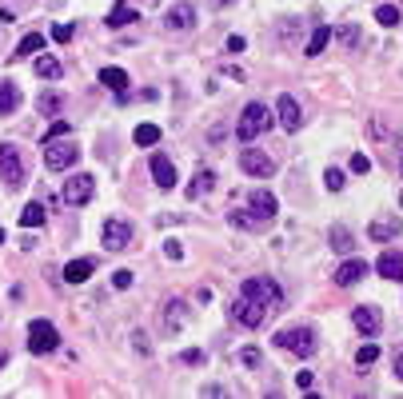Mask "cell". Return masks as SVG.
Wrapping results in <instances>:
<instances>
[{"label":"cell","mask_w":403,"mask_h":399,"mask_svg":"<svg viewBox=\"0 0 403 399\" xmlns=\"http://www.w3.org/2000/svg\"><path fill=\"white\" fill-rule=\"evenodd\" d=\"M240 296L244 299H252L264 315H271L276 308L283 303V292H280V284L276 280H268V275H252V280H244V287H240Z\"/></svg>","instance_id":"cell-1"},{"label":"cell","mask_w":403,"mask_h":399,"mask_svg":"<svg viewBox=\"0 0 403 399\" xmlns=\"http://www.w3.org/2000/svg\"><path fill=\"white\" fill-rule=\"evenodd\" d=\"M276 124L268 112V104H260V100H252V104H244V112H240V124H236V136L244 140V144H252L256 136H264L268 128Z\"/></svg>","instance_id":"cell-2"},{"label":"cell","mask_w":403,"mask_h":399,"mask_svg":"<svg viewBox=\"0 0 403 399\" xmlns=\"http://www.w3.org/2000/svg\"><path fill=\"white\" fill-rule=\"evenodd\" d=\"M276 344H280L283 351H292V355H300V360H312L319 351V339L312 327H292V332H280L276 336Z\"/></svg>","instance_id":"cell-3"},{"label":"cell","mask_w":403,"mask_h":399,"mask_svg":"<svg viewBox=\"0 0 403 399\" xmlns=\"http://www.w3.org/2000/svg\"><path fill=\"white\" fill-rule=\"evenodd\" d=\"M100 244H104L108 251H128L132 248V224L120 220V216H108L104 228H100Z\"/></svg>","instance_id":"cell-4"},{"label":"cell","mask_w":403,"mask_h":399,"mask_svg":"<svg viewBox=\"0 0 403 399\" xmlns=\"http://www.w3.org/2000/svg\"><path fill=\"white\" fill-rule=\"evenodd\" d=\"M56 344H60V332L49 320H32L28 324V351L32 355H49V351H56Z\"/></svg>","instance_id":"cell-5"},{"label":"cell","mask_w":403,"mask_h":399,"mask_svg":"<svg viewBox=\"0 0 403 399\" xmlns=\"http://www.w3.org/2000/svg\"><path fill=\"white\" fill-rule=\"evenodd\" d=\"M0 180L8 188L25 184V156H20L16 144H0Z\"/></svg>","instance_id":"cell-6"},{"label":"cell","mask_w":403,"mask_h":399,"mask_svg":"<svg viewBox=\"0 0 403 399\" xmlns=\"http://www.w3.org/2000/svg\"><path fill=\"white\" fill-rule=\"evenodd\" d=\"M192 324V312H188V303L184 299H168L164 308H160V327H164V336H180L184 327Z\"/></svg>","instance_id":"cell-7"},{"label":"cell","mask_w":403,"mask_h":399,"mask_svg":"<svg viewBox=\"0 0 403 399\" xmlns=\"http://www.w3.org/2000/svg\"><path fill=\"white\" fill-rule=\"evenodd\" d=\"M92 192H96V180H92L88 172H76V176H68L60 200L68 204V208H84L88 200H92Z\"/></svg>","instance_id":"cell-8"},{"label":"cell","mask_w":403,"mask_h":399,"mask_svg":"<svg viewBox=\"0 0 403 399\" xmlns=\"http://www.w3.org/2000/svg\"><path fill=\"white\" fill-rule=\"evenodd\" d=\"M80 160V152H76V144H44V164H49V172H68L72 164Z\"/></svg>","instance_id":"cell-9"},{"label":"cell","mask_w":403,"mask_h":399,"mask_svg":"<svg viewBox=\"0 0 403 399\" xmlns=\"http://www.w3.org/2000/svg\"><path fill=\"white\" fill-rule=\"evenodd\" d=\"M240 168H244L248 176H256V180H268V176L276 172L271 156H264L260 148H244V152H240Z\"/></svg>","instance_id":"cell-10"},{"label":"cell","mask_w":403,"mask_h":399,"mask_svg":"<svg viewBox=\"0 0 403 399\" xmlns=\"http://www.w3.org/2000/svg\"><path fill=\"white\" fill-rule=\"evenodd\" d=\"M276 112H280V124L288 128V132H300V124H304V108H300V100H295L292 92H283V96L276 100Z\"/></svg>","instance_id":"cell-11"},{"label":"cell","mask_w":403,"mask_h":399,"mask_svg":"<svg viewBox=\"0 0 403 399\" xmlns=\"http://www.w3.org/2000/svg\"><path fill=\"white\" fill-rule=\"evenodd\" d=\"M352 324H355L359 336H376L379 327H383V315H379L376 303H364V308H355V312H352Z\"/></svg>","instance_id":"cell-12"},{"label":"cell","mask_w":403,"mask_h":399,"mask_svg":"<svg viewBox=\"0 0 403 399\" xmlns=\"http://www.w3.org/2000/svg\"><path fill=\"white\" fill-rule=\"evenodd\" d=\"M164 28H168V32H188V28H196V8L192 4L168 8V13H164Z\"/></svg>","instance_id":"cell-13"},{"label":"cell","mask_w":403,"mask_h":399,"mask_svg":"<svg viewBox=\"0 0 403 399\" xmlns=\"http://www.w3.org/2000/svg\"><path fill=\"white\" fill-rule=\"evenodd\" d=\"M232 320H236L240 327H260L264 320H268V315L260 312V308L252 303V299H244V296H240V299L232 303Z\"/></svg>","instance_id":"cell-14"},{"label":"cell","mask_w":403,"mask_h":399,"mask_svg":"<svg viewBox=\"0 0 403 399\" xmlns=\"http://www.w3.org/2000/svg\"><path fill=\"white\" fill-rule=\"evenodd\" d=\"M228 224H232V228H240V232H264V228H268L271 220L256 216L252 208H236V212H228Z\"/></svg>","instance_id":"cell-15"},{"label":"cell","mask_w":403,"mask_h":399,"mask_svg":"<svg viewBox=\"0 0 403 399\" xmlns=\"http://www.w3.org/2000/svg\"><path fill=\"white\" fill-rule=\"evenodd\" d=\"M364 275H367V263L355 256V260H343L340 268H335V275H331V280H335L340 287H352V284H359Z\"/></svg>","instance_id":"cell-16"},{"label":"cell","mask_w":403,"mask_h":399,"mask_svg":"<svg viewBox=\"0 0 403 399\" xmlns=\"http://www.w3.org/2000/svg\"><path fill=\"white\" fill-rule=\"evenodd\" d=\"M152 180H156V188H176V168H172V160L164 156V152H156L152 156Z\"/></svg>","instance_id":"cell-17"},{"label":"cell","mask_w":403,"mask_h":399,"mask_svg":"<svg viewBox=\"0 0 403 399\" xmlns=\"http://www.w3.org/2000/svg\"><path fill=\"white\" fill-rule=\"evenodd\" d=\"M248 208H252L256 216H264V220H276V196L264 192V188H256V192L248 196Z\"/></svg>","instance_id":"cell-18"},{"label":"cell","mask_w":403,"mask_h":399,"mask_svg":"<svg viewBox=\"0 0 403 399\" xmlns=\"http://www.w3.org/2000/svg\"><path fill=\"white\" fill-rule=\"evenodd\" d=\"M376 272L383 275V280H403V256L399 251H383L376 260Z\"/></svg>","instance_id":"cell-19"},{"label":"cell","mask_w":403,"mask_h":399,"mask_svg":"<svg viewBox=\"0 0 403 399\" xmlns=\"http://www.w3.org/2000/svg\"><path fill=\"white\" fill-rule=\"evenodd\" d=\"M212 188H216V172H212V168H200V172L192 176V184H188V200L208 196Z\"/></svg>","instance_id":"cell-20"},{"label":"cell","mask_w":403,"mask_h":399,"mask_svg":"<svg viewBox=\"0 0 403 399\" xmlns=\"http://www.w3.org/2000/svg\"><path fill=\"white\" fill-rule=\"evenodd\" d=\"M136 20H140V13H136L128 0H120V4L108 13V20H104V25H108V28H128V25H136Z\"/></svg>","instance_id":"cell-21"},{"label":"cell","mask_w":403,"mask_h":399,"mask_svg":"<svg viewBox=\"0 0 403 399\" xmlns=\"http://www.w3.org/2000/svg\"><path fill=\"white\" fill-rule=\"evenodd\" d=\"M100 84L104 88H112V92H116V96H124V88H128V72H124V68H100Z\"/></svg>","instance_id":"cell-22"},{"label":"cell","mask_w":403,"mask_h":399,"mask_svg":"<svg viewBox=\"0 0 403 399\" xmlns=\"http://www.w3.org/2000/svg\"><path fill=\"white\" fill-rule=\"evenodd\" d=\"M403 232V224L399 220H376V224L367 228V236L376 240V244H383V240H395Z\"/></svg>","instance_id":"cell-23"},{"label":"cell","mask_w":403,"mask_h":399,"mask_svg":"<svg viewBox=\"0 0 403 399\" xmlns=\"http://www.w3.org/2000/svg\"><path fill=\"white\" fill-rule=\"evenodd\" d=\"M16 108H20V88H16L13 80H4V84H0V116L16 112Z\"/></svg>","instance_id":"cell-24"},{"label":"cell","mask_w":403,"mask_h":399,"mask_svg":"<svg viewBox=\"0 0 403 399\" xmlns=\"http://www.w3.org/2000/svg\"><path fill=\"white\" fill-rule=\"evenodd\" d=\"M40 48H44V37L40 32H28L20 44H16V60H28V56H40Z\"/></svg>","instance_id":"cell-25"},{"label":"cell","mask_w":403,"mask_h":399,"mask_svg":"<svg viewBox=\"0 0 403 399\" xmlns=\"http://www.w3.org/2000/svg\"><path fill=\"white\" fill-rule=\"evenodd\" d=\"M331 248L340 251V256H352V251H355V240H352V232H347L343 224L331 228Z\"/></svg>","instance_id":"cell-26"},{"label":"cell","mask_w":403,"mask_h":399,"mask_svg":"<svg viewBox=\"0 0 403 399\" xmlns=\"http://www.w3.org/2000/svg\"><path fill=\"white\" fill-rule=\"evenodd\" d=\"M92 268H96L92 260H72L64 268V280H68V284H84L88 275H92Z\"/></svg>","instance_id":"cell-27"},{"label":"cell","mask_w":403,"mask_h":399,"mask_svg":"<svg viewBox=\"0 0 403 399\" xmlns=\"http://www.w3.org/2000/svg\"><path fill=\"white\" fill-rule=\"evenodd\" d=\"M328 40H331V28H328V25H319L316 32H312V40H307L304 56H324V48H328Z\"/></svg>","instance_id":"cell-28"},{"label":"cell","mask_w":403,"mask_h":399,"mask_svg":"<svg viewBox=\"0 0 403 399\" xmlns=\"http://www.w3.org/2000/svg\"><path fill=\"white\" fill-rule=\"evenodd\" d=\"M64 64L56 60V56H37V76L40 80H60Z\"/></svg>","instance_id":"cell-29"},{"label":"cell","mask_w":403,"mask_h":399,"mask_svg":"<svg viewBox=\"0 0 403 399\" xmlns=\"http://www.w3.org/2000/svg\"><path fill=\"white\" fill-rule=\"evenodd\" d=\"M44 224V204H25V212H20V228H40Z\"/></svg>","instance_id":"cell-30"},{"label":"cell","mask_w":403,"mask_h":399,"mask_svg":"<svg viewBox=\"0 0 403 399\" xmlns=\"http://www.w3.org/2000/svg\"><path fill=\"white\" fill-rule=\"evenodd\" d=\"M136 144H140V148L160 144V124H140V128H136Z\"/></svg>","instance_id":"cell-31"},{"label":"cell","mask_w":403,"mask_h":399,"mask_svg":"<svg viewBox=\"0 0 403 399\" xmlns=\"http://www.w3.org/2000/svg\"><path fill=\"white\" fill-rule=\"evenodd\" d=\"M376 20H379L383 28H395V25H399V4H379V8H376Z\"/></svg>","instance_id":"cell-32"},{"label":"cell","mask_w":403,"mask_h":399,"mask_svg":"<svg viewBox=\"0 0 403 399\" xmlns=\"http://www.w3.org/2000/svg\"><path fill=\"white\" fill-rule=\"evenodd\" d=\"M37 108L44 116H56V112H60V92H44V96L37 100Z\"/></svg>","instance_id":"cell-33"},{"label":"cell","mask_w":403,"mask_h":399,"mask_svg":"<svg viewBox=\"0 0 403 399\" xmlns=\"http://www.w3.org/2000/svg\"><path fill=\"white\" fill-rule=\"evenodd\" d=\"M324 184H328V192H343V188H347V176H343L340 168H328V172H324Z\"/></svg>","instance_id":"cell-34"},{"label":"cell","mask_w":403,"mask_h":399,"mask_svg":"<svg viewBox=\"0 0 403 399\" xmlns=\"http://www.w3.org/2000/svg\"><path fill=\"white\" fill-rule=\"evenodd\" d=\"M340 44L343 48H355L359 44V25H340Z\"/></svg>","instance_id":"cell-35"},{"label":"cell","mask_w":403,"mask_h":399,"mask_svg":"<svg viewBox=\"0 0 403 399\" xmlns=\"http://www.w3.org/2000/svg\"><path fill=\"white\" fill-rule=\"evenodd\" d=\"M379 360V348L376 344H364V348L355 351V363H359V367H367V363H376Z\"/></svg>","instance_id":"cell-36"},{"label":"cell","mask_w":403,"mask_h":399,"mask_svg":"<svg viewBox=\"0 0 403 399\" xmlns=\"http://www.w3.org/2000/svg\"><path fill=\"white\" fill-rule=\"evenodd\" d=\"M64 132H72V124H68V120H56V124H52L49 132L40 136V144H52V140H56V136H64Z\"/></svg>","instance_id":"cell-37"},{"label":"cell","mask_w":403,"mask_h":399,"mask_svg":"<svg viewBox=\"0 0 403 399\" xmlns=\"http://www.w3.org/2000/svg\"><path fill=\"white\" fill-rule=\"evenodd\" d=\"M72 37H76L72 25H52V40H56V44H68Z\"/></svg>","instance_id":"cell-38"},{"label":"cell","mask_w":403,"mask_h":399,"mask_svg":"<svg viewBox=\"0 0 403 399\" xmlns=\"http://www.w3.org/2000/svg\"><path fill=\"white\" fill-rule=\"evenodd\" d=\"M240 363H244V367H260L264 355H260V348H244V351H240Z\"/></svg>","instance_id":"cell-39"},{"label":"cell","mask_w":403,"mask_h":399,"mask_svg":"<svg viewBox=\"0 0 403 399\" xmlns=\"http://www.w3.org/2000/svg\"><path fill=\"white\" fill-rule=\"evenodd\" d=\"M164 256L168 260H184V244L180 240H164Z\"/></svg>","instance_id":"cell-40"},{"label":"cell","mask_w":403,"mask_h":399,"mask_svg":"<svg viewBox=\"0 0 403 399\" xmlns=\"http://www.w3.org/2000/svg\"><path fill=\"white\" fill-rule=\"evenodd\" d=\"M180 360H184V363H192V367H200V363L208 360V355H204V351H200V348H188V351H184V355H180Z\"/></svg>","instance_id":"cell-41"},{"label":"cell","mask_w":403,"mask_h":399,"mask_svg":"<svg viewBox=\"0 0 403 399\" xmlns=\"http://www.w3.org/2000/svg\"><path fill=\"white\" fill-rule=\"evenodd\" d=\"M352 172H371V160H367V156H359V152H352Z\"/></svg>","instance_id":"cell-42"},{"label":"cell","mask_w":403,"mask_h":399,"mask_svg":"<svg viewBox=\"0 0 403 399\" xmlns=\"http://www.w3.org/2000/svg\"><path fill=\"white\" fill-rule=\"evenodd\" d=\"M132 280H136V275H132V272H128V268H120V272L112 275V284L120 287V292H124V287H132Z\"/></svg>","instance_id":"cell-43"},{"label":"cell","mask_w":403,"mask_h":399,"mask_svg":"<svg viewBox=\"0 0 403 399\" xmlns=\"http://www.w3.org/2000/svg\"><path fill=\"white\" fill-rule=\"evenodd\" d=\"M132 344H136V351H140V355H152V344H148L144 332H132Z\"/></svg>","instance_id":"cell-44"},{"label":"cell","mask_w":403,"mask_h":399,"mask_svg":"<svg viewBox=\"0 0 403 399\" xmlns=\"http://www.w3.org/2000/svg\"><path fill=\"white\" fill-rule=\"evenodd\" d=\"M312 379H316V375H312V372H300V375H295V384L304 387V391H307V387H312Z\"/></svg>","instance_id":"cell-45"},{"label":"cell","mask_w":403,"mask_h":399,"mask_svg":"<svg viewBox=\"0 0 403 399\" xmlns=\"http://www.w3.org/2000/svg\"><path fill=\"white\" fill-rule=\"evenodd\" d=\"M228 52H244V37H228Z\"/></svg>","instance_id":"cell-46"},{"label":"cell","mask_w":403,"mask_h":399,"mask_svg":"<svg viewBox=\"0 0 403 399\" xmlns=\"http://www.w3.org/2000/svg\"><path fill=\"white\" fill-rule=\"evenodd\" d=\"M395 375H399V379H403V348L395 351Z\"/></svg>","instance_id":"cell-47"},{"label":"cell","mask_w":403,"mask_h":399,"mask_svg":"<svg viewBox=\"0 0 403 399\" xmlns=\"http://www.w3.org/2000/svg\"><path fill=\"white\" fill-rule=\"evenodd\" d=\"M228 4H236V0H212V8H228Z\"/></svg>","instance_id":"cell-48"},{"label":"cell","mask_w":403,"mask_h":399,"mask_svg":"<svg viewBox=\"0 0 403 399\" xmlns=\"http://www.w3.org/2000/svg\"><path fill=\"white\" fill-rule=\"evenodd\" d=\"M4 363H8V351H4V348H0V367H4Z\"/></svg>","instance_id":"cell-49"},{"label":"cell","mask_w":403,"mask_h":399,"mask_svg":"<svg viewBox=\"0 0 403 399\" xmlns=\"http://www.w3.org/2000/svg\"><path fill=\"white\" fill-rule=\"evenodd\" d=\"M4 240H8V236H4V228H0V244H4Z\"/></svg>","instance_id":"cell-50"},{"label":"cell","mask_w":403,"mask_h":399,"mask_svg":"<svg viewBox=\"0 0 403 399\" xmlns=\"http://www.w3.org/2000/svg\"><path fill=\"white\" fill-rule=\"evenodd\" d=\"M399 172H403V156H399Z\"/></svg>","instance_id":"cell-51"},{"label":"cell","mask_w":403,"mask_h":399,"mask_svg":"<svg viewBox=\"0 0 403 399\" xmlns=\"http://www.w3.org/2000/svg\"><path fill=\"white\" fill-rule=\"evenodd\" d=\"M399 204H403V196H399Z\"/></svg>","instance_id":"cell-52"}]
</instances>
